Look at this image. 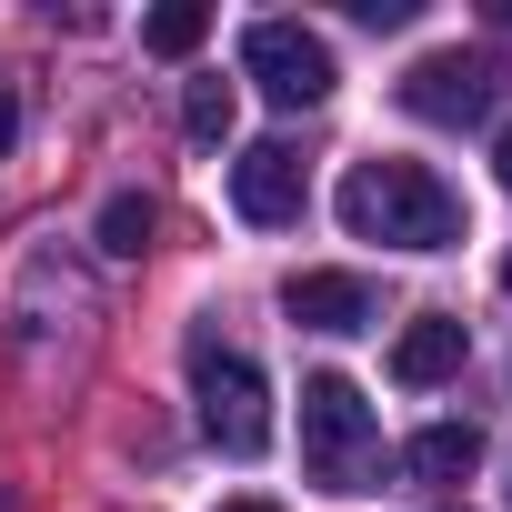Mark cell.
<instances>
[{"instance_id": "6da1fadb", "label": "cell", "mask_w": 512, "mask_h": 512, "mask_svg": "<svg viewBox=\"0 0 512 512\" xmlns=\"http://www.w3.org/2000/svg\"><path fill=\"white\" fill-rule=\"evenodd\" d=\"M342 231L352 241H382V251H452L462 241V191L432 161H352Z\"/></svg>"}, {"instance_id": "7a4b0ae2", "label": "cell", "mask_w": 512, "mask_h": 512, "mask_svg": "<svg viewBox=\"0 0 512 512\" xmlns=\"http://www.w3.org/2000/svg\"><path fill=\"white\" fill-rule=\"evenodd\" d=\"M302 462H312V482L362 492V472L382 462V422H372L362 382H342V372H312L302 382Z\"/></svg>"}, {"instance_id": "3957f363", "label": "cell", "mask_w": 512, "mask_h": 512, "mask_svg": "<svg viewBox=\"0 0 512 512\" xmlns=\"http://www.w3.org/2000/svg\"><path fill=\"white\" fill-rule=\"evenodd\" d=\"M191 402H201V432L231 452V462H251L272 442V392H262V362L251 352H221L211 332H191Z\"/></svg>"}, {"instance_id": "277c9868", "label": "cell", "mask_w": 512, "mask_h": 512, "mask_svg": "<svg viewBox=\"0 0 512 512\" xmlns=\"http://www.w3.org/2000/svg\"><path fill=\"white\" fill-rule=\"evenodd\" d=\"M402 111L432 121V131H472V121L502 111V61L492 51H432V61L402 71Z\"/></svg>"}, {"instance_id": "5b68a950", "label": "cell", "mask_w": 512, "mask_h": 512, "mask_svg": "<svg viewBox=\"0 0 512 512\" xmlns=\"http://www.w3.org/2000/svg\"><path fill=\"white\" fill-rule=\"evenodd\" d=\"M241 71L262 81V101H282V111H312V101H332V41L322 31H302V21H251L241 31Z\"/></svg>"}, {"instance_id": "8992f818", "label": "cell", "mask_w": 512, "mask_h": 512, "mask_svg": "<svg viewBox=\"0 0 512 512\" xmlns=\"http://www.w3.org/2000/svg\"><path fill=\"white\" fill-rule=\"evenodd\" d=\"M231 211L241 221H302V151L292 141H251L241 161H231Z\"/></svg>"}, {"instance_id": "52a82bcc", "label": "cell", "mask_w": 512, "mask_h": 512, "mask_svg": "<svg viewBox=\"0 0 512 512\" xmlns=\"http://www.w3.org/2000/svg\"><path fill=\"white\" fill-rule=\"evenodd\" d=\"M282 312L302 332H372V282L362 272H292L282 282Z\"/></svg>"}, {"instance_id": "ba28073f", "label": "cell", "mask_w": 512, "mask_h": 512, "mask_svg": "<svg viewBox=\"0 0 512 512\" xmlns=\"http://www.w3.org/2000/svg\"><path fill=\"white\" fill-rule=\"evenodd\" d=\"M462 352H472V332H462L452 312H422V322H402V342H392V382L432 392V382H452V372H462Z\"/></svg>"}, {"instance_id": "9c48e42d", "label": "cell", "mask_w": 512, "mask_h": 512, "mask_svg": "<svg viewBox=\"0 0 512 512\" xmlns=\"http://www.w3.org/2000/svg\"><path fill=\"white\" fill-rule=\"evenodd\" d=\"M402 462H412V482H462V472L482 462V432H472V422H422Z\"/></svg>"}, {"instance_id": "30bf717a", "label": "cell", "mask_w": 512, "mask_h": 512, "mask_svg": "<svg viewBox=\"0 0 512 512\" xmlns=\"http://www.w3.org/2000/svg\"><path fill=\"white\" fill-rule=\"evenodd\" d=\"M151 231H161V211H151L141 191H111V201H101V251H111V262H141Z\"/></svg>"}, {"instance_id": "8fae6325", "label": "cell", "mask_w": 512, "mask_h": 512, "mask_svg": "<svg viewBox=\"0 0 512 512\" xmlns=\"http://www.w3.org/2000/svg\"><path fill=\"white\" fill-rule=\"evenodd\" d=\"M141 41H151L161 61H191V51L211 41V11H201V0H171V11H151V21H141Z\"/></svg>"}, {"instance_id": "7c38bea8", "label": "cell", "mask_w": 512, "mask_h": 512, "mask_svg": "<svg viewBox=\"0 0 512 512\" xmlns=\"http://www.w3.org/2000/svg\"><path fill=\"white\" fill-rule=\"evenodd\" d=\"M181 131H191V141H201V151H211V141H221V131H231V81H221V71H211V81H191V91H181Z\"/></svg>"}, {"instance_id": "4fadbf2b", "label": "cell", "mask_w": 512, "mask_h": 512, "mask_svg": "<svg viewBox=\"0 0 512 512\" xmlns=\"http://www.w3.org/2000/svg\"><path fill=\"white\" fill-rule=\"evenodd\" d=\"M352 21H362V31H402V21H412V0H352Z\"/></svg>"}, {"instance_id": "5bb4252c", "label": "cell", "mask_w": 512, "mask_h": 512, "mask_svg": "<svg viewBox=\"0 0 512 512\" xmlns=\"http://www.w3.org/2000/svg\"><path fill=\"white\" fill-rule=\"evenodd\" d=\"M21 141V111H11V91H0V151H11Z\"/></svg>"}, {"instance_id": "9a60e30c", "label": "cell", "mask_w": 512, "mask_h": 512, "mask_svg": "<svg viewBox=\"0 0 512 512\" xmlns=\"http://www.w3.org/2000/svg\"><path fill=\"white\" fill-rule=\"evenodd\" d=\"M221 512H282V502H262V492H241V502H221Z\"/></svg>"}, {"instance_id": "2e32d148", "label": "cell", "mask_w": 512, "mask_h": 512, "mask_svg": "<svg viewBox=\"0 0 512 512\" xmlns=\"http://www.w3.org/2000/svg\"><path fill=\"white\" fill-rule=\"evenodd\" d=\"M492 171H502V191H512V131H502V151H492Z\"/></svg>"}, {"instance_id": "e0dca14e", "label": "cell", "mask_w": 512, "mask_h": 512, "mask_svg": "<svg viewBox=\"0 0 512 512\" xmlns=\"http://www.w3.org/2000/svg\"><path fill=\"white\" fill-rule=\"evenodd\" d=\"M0 512H11V492H0Z\"/></svg>"}]
</instances>
